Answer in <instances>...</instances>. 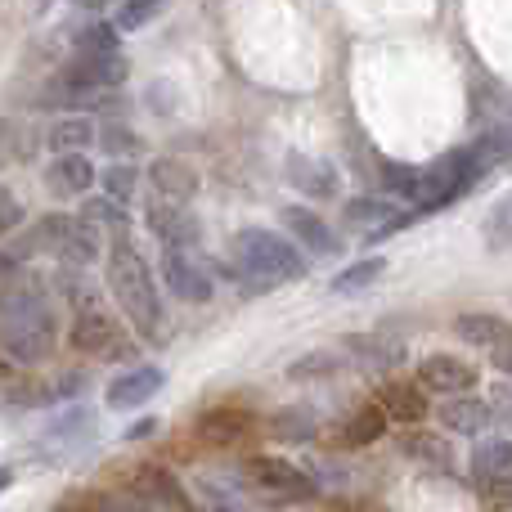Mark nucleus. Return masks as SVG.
<instances>
[{"label": "nucleus", "mask_w": 512, "mask_h": 512, "mask_svg": "<svg viewBox=\"0 0 512 512\" xmlns=\"http://www.w3.org/2000/svg\"><path fill=\"white\" fill-rule=\"evenodd\" d=\"M59 346V315H54V292L41 274L18 270L0 283V351L18 369L45 364Z\"/></svg>", "instance_id": "f257e3e1"}, {"label": "nucleus", "mask_w": 512, "mask_h": 512, "mask_svg": "<svg viewBox=\"0 0 512 512\" xmlns=\"http://www.w3.org/2000/svg\"><path fill=\"white\" fill-rule=\"evenodd\" d=\"M104 283L117 301V315L126 319L135 337L144 346L167 342V310H162V292L153 279V265L144 261V252L131 239H113L104 252Z\"/></svg>", "instance_id": "f03ea898"}, {"label": "nucleus", "mask_w": 512, "mask_h": 512, "mask_svg": "<svg viewBox=\"0 0 512 512\" xmlns=\"http://www.w3.org/2000/svg\"><path fill=\"white\" fill-rule=\"evenodd\" d=\"M234 270H239V283L248 288H283V283H301L306 279V252L297 248L292 239L265 230V225H248V230L234 234L230 243Z\"/></svg>", "instance_id": "7ed1b4c3"}, {"label": "nucleus", "mask_w": 512, "mask_h": 512, "mask_svg": "<svg viewBox=\"0 0 512 512\" xmlns=\"http://www.w3.org/2000/svg\"><path fill=\"white\" fill-rule=\"evenodd\" d=\"M68 342L72 351L90 355L104 364H131L140 355V337L126 328V319L117 310H108L99 297L72 306V324H68Z\"/></svg>", "instance_id": "20e7f679"}, {"label": "nucleus", "mask_w": 512, "mask_h": 512, "mask_svg": "<svg viewBox=\"0 0 512 512\" xmlns=\"http://www.w3.org/2000/svg\"><path fill=\"white\" fill-rule=\"evenodd\" d=\"M481 176H486V162H481L477 149H454V153H445V158H436L432 167H423V180H418L414 216L423 221V216L459 203Z\"/></svg>", "instance_id": "39448f33"}, {"label": "nucleus", "mask_w": 512, "mask_h": 512, "mask_svg": "<svg viewBox=\"0 0 512 512\" xmlns=\"http://www.w3.org/2000/svg\"><path fill=\"white\" fill-rule=\"evenodd\" d=\"M158 270H162V288L176 301H185V306H207V301L216 297V274L198 252L162 248Z\"/></svg>", "instance_id": "423d86ee"}, {"label": "nucleus", "mask_w": 512, "mask_h": 512, "mask_svg": "<svg viewBox=\"0 0 512 512\" xmlns=\"http://www.w3.org/2000/svg\"><path fill=\"white\" fill-rule=\"evenodd\" d=\"M131 499L140 512H198L189 486L162 463H144L131 477Z\"/></svg>", "instance_id": "0eeeda50"}, {"label": "nucleus", "mask_w": 512, "mask_h": 512, "mask_svg": "<svg viewBox=\"0 0 512 512\" xmlns=\"http://www.w3.org/2000/svg\"><path fill=\"white\" fill-rule=\"evenodd\" d=\"M95 432H99V427H95V409L72 405V409H63L50 427H45L36 450L50 454V459H45V468H59V463H68V454H81L86 445H95Z\"/></svg>", "instance_id": "6e6552de"}, {"label": "nucleus", "mask_w": 512, "mask_h": 512, "mask_svg": "<svg viewBox=\"0 0 512 512\" xmlns=\"http://www.w3.org/2000/svg\"><path fill=\"white\" fill-rule=\"evenodd\" d=\"M144 225L162 248H185L194 252L203 243V221L189 212V203H167V198H149L144 207Z\"/></svg>", "instance_id": "1a4fd4ad"}, {"label": "nucleus", "mask_w": 512, "mask_h": 512, "mask_svg": "<svg viewBox=\"0 0 512 512\" xmlns=\"http://www.w3.org/2000/svg\"><path fill=\"white\" fill-rule=\"evenodd\" d=\"M337 351H342L346 369H360L369 373V378H387L391 369H400L405 364V342H396V337L387 333H346L342 342H337Z\"/></svg>", "instance_id": "9d476101"}, {"label": "nucleus", "mask_w": 512, "mask_h": 512, "mask_svg": "<svg viewBox=\"0 0 512 512\" xmlns=\"http://www.w3.org/2000/svg\"><path fill=\"white\" fill-rule=\"evenodd\" d=\"M167 387V369L158 364H126L122 373H113L104 387V405L113 414H131V409H144L158 391Z\"/></svg>", "instance_id": "9b49d317"}, {"label": "nucleus", "mask_w": 512, "mask_h": 512, "mask_svg": "<svg viewBox=\"0 0 512 512\" xmlns=\"http://www.w3.org/2000/svg\"><path fill=\"white\" fill-rule=\"evenodd\" d=\"M248 472L261 490L270 495H319V477L306 463L288 459V454H252Z\"/></svg>", "instance_id": "f8f14e48"}, {"label": "nucleus", "mask_w": 512, "mask_h": 512, "mask_svg": "<svg viewBox=\"0 0 512 512\" xmlns=\"http://www.w3.org/2000/svg\"><path fill=\"white\" fill-rule=\"evenodd\" d=\"M418 387L427 391V396H463V391H472L481 382L477 364H468L463 355H450V351H436V355H423L414 369Z\"/></svg>", "instance_id": "ddd939ff"}, {"label": "nucleus", "mask_w": 512, "mask_h": 512, "mask_svg": "<svg viewBox=\"0 0 512 512\" xmlns=\"http://www.w3.org/2000/svg\"><path fill=\"white\" fill-rule=\"evenodd\" d=\"M432 418L441 423L445 436L477 441V436H486L495 427V405L486 396H477V391H463V396H445L441 405H432Z\"/></svg>", "instance_id": "4468645a"}, {"label": "nucleus", "mask_w": 512, "mask_h": 512, "mask_svg": "<svg viewBox=\"0 0 512 512\" xmlns=\"http://www.w3.org/2000/svg\"><path fill=\"white\" fill-rule=\"evenodd\" d=\"M378 409L387 414L391 427H423L427 418H432V396H427L423 387H418V378H382L378 387Z\"/></svg>", "instance_id": "2eb2a0df"}, {"label": "nucleus", "mask_w": 512, "mask_h": 512, "mask_svg": "<svg viewBox=\"0 0 512 512\" xmlns=\"http://www.w3.org/2000/svg\"><path fill=\"white\" fill-rule=\"evenodd\" d=\"M279 221H283V230H288V239L297 243V248H306V256H337L342 252L337 230L319 212H310V207H283Z\"/></svg>", "instance_id": "dca6fc26"}, {"label": "nucleus", "mask_w": 512, "mask_h": 512, "mask_svg": "<svg viewBox=\"0 0 512 512\" xmlns=\"http://www.w3.org/2000/svg\"><path fill=\"white\" fill-rule=\"evenodd\" d=\"M454 337L463 346H472V351L495 355L512 346V319L495 315V310H463V315H454Z\"/></svg>", "instance_id": "f3484780"}, {"label": "nucleus", "mask_w": 512, "mask_h": 512, "mask_svg": "<svg viewBox=\"0 0 512 512\" xmlns=\"http://www.w3.org/2000/svg\"><path fill=\"white\" fill-rule=\"evenodd\" d=\"M400 454H405L414 468L423 472H436V477H454V445L450 436L441 432H427V427H409L400 436Z\"/></svg>", "instance_id": "a211bd4d"}, {"label": "nucleus", "mask_w": 512, "mask_h": 512, "mask_svg": "<svg viewBox=\"0 0 512 512\" xmlns=\"http://www.w3.org/2000/svg\"><path fill=\"white\" fill-rule=\"evenodd\" d=\"M41 180H45V189H50L54 198H86L90 185L99 180V171H95V162H90L86 153H54Z\"/></svg>", "instance_id": "6ab92c4d"}, {"label": "nucleus", "mask_w": 512, "mask_h": 512, "mask_svg": "<svg viewBox=\"0 0 512 512\" xmlns=\"http://www.w3.org/2000/svg\"><path fill=\"white\" fill-rule=\"evenodd\" d=\"M149 185H153V198H167V203H194L198 189H203V176H198V167H189L185 158H153L149 162Z\"/></svg>", "instance_id": "aec40b11"}, {"label": "nucleus", "mask_w": 512, "mask_h": 512, "mask_svg": "<svg viewBox=\"0 0 512 512\" xmlns=\"http://www.w3.org/2000/svg\"><path fill=\"white\" fill-rule=\"evenodd\" d=\"M283 176H288V185L297 189V194L315 198V203H328V198H337V189H342V180H337L333 162L306 158V153H292L288 167H283Z\"/></svg>", "instance_id": "412c9836"}, {"label": "nucleus", "mask_w": 512, "mask_h": 512, "mask_svg": "<svg viewBox=\"0 0 512 512\" xmlns=\"http://www.w3.org/2000/svg\"><path fill=\"white\" fill-rule=\"evenodd\" d=\"M387 432H391L387 414L378 409V400H369V405H360V409H355V414L342 423L337 441H342V450H369V445H378Z\"/></svg>", "instance_id": "4be33fe9"}, {"label": "nucleus", "mask_w": 512, "mask_h": 512, "mask_svg": "<svg viewBox=\"0 0 512 512\" xmlns=\"http://www.w3.org/2000/svg\"><path fill=\"white\" fill-rule=\"evenodd\" d=\"M468 468L481 486L495 477H508L512 472V441L508 436H490V432L477 436V441H472V454H468Z\"/></svg>", "instance_id": "5701e85b"}, {"label": "nucleus", "mask_w": 512, "mask_h": 512, "mask_svg": "<svg viewBox=\"0 0 512 512\" xmlns=\"http://www.w3.org/2000/svg\"><path fill=\"white\" fill-rule=\"evenodd\" d=\"M99 126L90 122L86 113H63L50 122V131H45V149L50 153H86L90 144H95Z\"/></svg>", "instance_id": "b1692460"}, {"label": "nucleus", "mask_w": 512, "mask_h": 512, "mask_svg": "<svg viewBox=\"0 0 512 512\" xmlns=\"http://www.w3.org/2000/svg\"><path fill=\"white\" fill-rule=\"evenodd\" d=\"M265 427H270L274 441L306 445V441H315V436H319V409H310V405H283V409H274Z\"/></svg>", "instance_id": "393cba45"}, {"label": "nucleus", "mask_w": 512, "mask_h": 512, "mask_svg": "<svg viewBox=\"0 0 512 512\" xmlns=\"http://www.w3.org/2000/svg\"><path fill=\"white\" fill-rule=\"evenodd\" d=\"M382 274H387V256H360V261L342 265V270L328 279V292H337V297H355V292L373 288Z\"/></svg>", "instance_id": "a878e982"}, {"label": "nucleus", "mask_w": 512, "mask_h": 512, "mask_svg": "<svg viewBox=\"0 0 512 512\" xmlns=\"http://www.w3.org/2000/svg\"><path fill=\"white\" fill-rule=\"evenodd\" d=\"M77 216H86L99 234H113V239H126V230H131V207L113 203V198H104V194H86V198H81V212Z\"/></svg>", "instance_id": "bb28decb"}, {"label": "nucleus", "mask_w": 512, "mask_h": 512, "mask_svg": "<svg viewBox=\"0 0 512 512\" xmlns=\"http://www.w3.org/2000/svg\"><path fill=\"white\" fill-rule=\"evenodd\" d=\"M342 369H346V360H342V351H306V355H297V360L288 364V382H333V378H342Z\"/></svg>", "instance_id": "cd10ccee"}, {"label": "nucleus", "mask_w": 512, "mask_h": 512, "mask_svg": "<svg viewBox=\"0 0 512 512\" xmlns=\"http://www.w3.org/2000/svg\"><path fill=\"white\" fill-rule=\"evenodd\" d=\"M243 423H248V418L234 414V409H212V414L198 418V436H203L207 445H234L243 432H248Z\"/></svg>", "instance_id": "c85d7f7f"}, {"label": "nucleus", "mask_w": 512, "mask_h": 512, "mask_svg": "<svg viewBox=\"0 0 512 512\" xmlns=\"http://www.w3.org/2000/svg\"><path fill=\"white\" fill-rule=\"evenodd\" d=\"M396 216V207L387 203V198H378V194H369V198H351V203L342 207V221L346 225H355V230H378L382 221H391Z\"/></svg>", "instance_id": "c756f323"}, {"label": "nucleus", "mask_w": 512, "mask_h": 512, "mask_svg": "<svg viewBox=\"0 0 512 512\" xmlns=\"http://www.w3.org/2000/svg\"><path fill=\"white\" fill-rule=\"evenodd\" d=\"M5 405L9 409H54V405H63V400L50 378V382H14V387H5Z\"/></svg>", "instance_id": "7c9ffc66"}, {"label": "nucleus", "mask_w": 512, "mask_h": 512, "mask_svg": "<svg viewBox=\"0 0 512 512\" xmlns=\"http://www.w3.org/2000/svg\"><path fill=\"white\" fill-rule=\"evenodd\" d=\"M378 176H382V185H387L391 198H405V203H414V198H418V180H423V167H405V162L378 158Z\"/></svg>", "instance_id": "2f4dec72"}, {"label": "nucleus", "mask_w": 512, "mask_h": 512, "mask_svg": "<svg viewBox=\"0 0 512 512\" xmlns=\"http://www.w3.org/2000/svg\"><path fill=\"white\" fill-rule=\"evenodd\" d=\"M99 185H104V198L131 207L135 203V189H140V171H135L131 162H113L108 171H99Z\"/></svg>", "instance_id": "473e14b6"}, {"label": "nucleus", "mask_w": 512, "mask_h": 512, "mask_svg": "<svg viewBox=\"0 0 512 512\" xmlns=\"http://www.w3.org/2000/svg\"><path fill=\"white\" fill-rule=\"evenodd\" d=\"M95 144H99V149H104V153H113L117 162H131L135 153L144 149V140H140V135H135L126 122H108V126H99Z\"/></svg>", "instance_id": "72a5a7b5"}, {"label": "nucleus", "mask_w": 512, "mask_h": 512, "mask_svg": "<svg viewBox=\"0 0 512 512\" xmlns=\"http://www.w3.org/2000/svg\"><path fill=\"white\" fill-rule=\"evenodd\" d=\"M158 14H162V0H122L113 9V27L117 32H144Z\"/></svg>", "instance_id": "f704fd0d"}, {"label": "nucleus", "mask_w": 512, "mask_h": 512, "mask_svg": "<svg viewBox=\"0 0 512 512\" xmlns=\"http://www.w3.org/2000/svg\"><path fill=\"white\" fill-rule=\"evenodd\" d=\"M481 234H486L490 248H508L512 243V194H504L495 207H490L486 225H481Z\"/></svg>", "instance_id": "c9c22d12"}, {"label": "nucleus", "mask_w": 512, "mask_h": 512, "mask_svg": "<svg viewBox=\"0 0 512 512\" xmlns=\"http://www.w3.org/2000/svg\"><path fill=\"white\" fill-rule=\"evenodd\" d=\"M23 230V203L14 198V189L0 185V239H14Z\"/></svg>", "instance_id": "e433bc0d"}, {"label": "nucleus", "mask_w": 512, "mask_h": 512, "mask_svg": "<svg viewBox=\"0 0 512 512\" xmlns=\"http://www.w3.org/2000/svg\"><path fill=\"white\" fill-rule=\"evenodd\" d=\"M486 400L495 405V423H504L508 432H512V382H495Z\"/></svg>", "instance_id": "4c0bfd02"}, {"label": "nucleus", "mask_w": 512, "mask_h": 512, "mask_svg": "<svg viewBox=\"0 0 512 512\" xmlns=\"http://www.w3.org/2000/svg\"><path fill=\"white\" fill-rule=\"evenodd\" d=\"M90 512H140V508H135L131 495H113V490H99V495L90 499Z\"/></svg>", "instance_id": "58836bf2"}, {"label": "nucleus", "mask_w": 512, "mask_h": 512, "mask_svg": "<svg viewBox=\"0 0 512 512\" xmlns=\"http://www.w3.org/2000/svg\"><path fill=\"white\" fill-rule=\"evenodd\" d=\"M481 490H486V499H490V504H495V508L512 512V472H508V477L486 481V486H481Z\"/></svg>", "instance_id": "ea45409f"}, {"label": "nucleus", "mask_w": 512, "mask_h": 512, "mask_svg": "<svg viewBox=\"0 0 512 512\" xmlns=\"http://www.w3.org/2000/svg\"><path fill=\"white\" fill-rule=\"evenodd\" d=\"M153 432H162V418L144 414V418H135V423L126 427V432H122V441H144V436H153Z\"/></svg>", "instance_id": "a19ab883"}, {"label": "nucleus", "mask_w": 512, "mask_h": 512, "mask_svg": "<svg viewBox=\"0 0 512 512\" xmlns=\"http://www.w3.org/2000/svg\"><path fill=\"white\" fill-rule=\"evenodd\" d=\"M18 270H23V261H18L14 252H0V279H14Z\"/></svg>", "instance_id": "79ce46f5"}, {"label": "nucleus", "mask_w": 512, "mask_h": 512, "mask_svg": "<svg viewBox=\"0 0 512 512\" xmlns=\"http://www.w3.org/2000/svg\"><path fill=\"white\" fill-rule=\"evenodd\" d=\"M14 373H18V364L9 360L5 351H0V387H9V382H14Z\"/></svg>", "instance_id": "37998d69"}, {"label": "nucleus", "mask_w": 512, "mask_h": 512, "mask_svg": "<svg viewBox=\"0 0 512 512\" xmlns=\"http://www.w3.org/2000/svg\"><path fill=\"white\" fill-rule=\"evenodd\" d=\"M495 364H499V369H504L508 378H512V346H504V351H495Z\"/></svg>", "instance_id": "c03bdc74"}, {"label": "nucleus", "mask_w": 512, "mask_h": 512, "mask_svg": "<svg viewBox=\"0 0 512 512\" xmlns=\"http://www.w3.org/2000/svg\"><path fill=\"white\" fill-rule=\"evenodd\" d=\"M9 486H14V468H0V495H5Z\"/></svg>", "instance_id": "a18cd8bd"}]
</instances>
